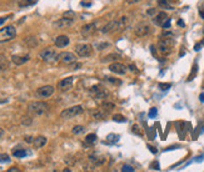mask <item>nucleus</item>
<instances>
[{"label": "nucleus", "mask_w": 204, "mask_h": 172, "mask_svg": "<svg viewBox=\"0 0 204 172\" xmlns=\"http://www.w3.org/2000/svg\"><path fill=\"white\" fill-rule=\"evenodd\" d=\"M203 45H204V41H202V43H199V44H197V45L194 46V50H195V51H198V50H200V48H202Z\"/></svg>", "instance_id": "46"}, {"label": "nucleus", "mask_w": 204, "mask_h": 172, "mask_svg": "<svg viewBox=\"0 0 204 172\" xmlns=\"http://www.w3.org/2000/svg\"><path fill=\"white\" fill-rule=\"evenodd\" d=\"M178 25H179V26H184V21H183L182 19H179V20H178Z\"/></svg>", "instance_id": "57"}, {"label": "nucleus", "mask_w": 204, "mask_h": 172, "mask_svg": "<svg viewBox=\"0 0 204 172\" xmlns=\"http://www.w3.org/2000/svg\"><path fill=\"white\" fill-rule=\"evenodd\" d=\"M84 126H82V125H77V126H74L73 127V133L74 135H79V133H82V132H84Z\"/></svg>", "instance_id": "30"}, {"label": "nucleus", "mask_w": 204, "mask_h": 172, "mask_svg": "<svg viewBox=\"0 0 204 172\" xmlns=\"http://www.w3.org/2000/svg\"><path fill=\"white\" fill-rule=\"evenodd\" d=\"M84 109L82 105H75V106H72L69 109H65L60 112V117L64 119V120H69V119H73L80 114H83Z\"/></svg>", "instance_id": "4"}, {"label": "nucleus", "mask_w": 204, "mask_h": 172, "mask_svg": "<svg viewBox=\"0 0 204 172\" xmlns=\"http://www.w3.org/2000/svg\"><path fill=\"white\" fill-rule=\"evenodd\" d=\"M122 171H123V172H126V171H128V172H134L135 170H134V167H131L130 165H124V166L122 167Z\"/></svg>", "instance_id": "41"}, {"label": "nucleus", "mask_w": 204, "mask_h": 172, "mask_svg": "<svg viewBox=\"0 0 204 172\" xmlns=\"http://www.w3.org/2000/svg\"><path fill=\"white\" fill-rule=\"evenodd\" d=\"M9 161H10V157L7 153H0V162L5 163V162H9Z\"/></svg>", "instance_id": "38"}, {"label": "nucleus", "mask_w": 204, "mask_h": 172, "mask_svg": "<svg viewBox=\"0 0 204 172\" xmlns=\"http://www.w3.org/2000/svg\"><path fill=\"white\" fill-rule=\"evenodd\" d=\"M140 0H126V4H129V5H133V4H137V3H139Z\"/></svg>", "instance_id": "47"}, {"label": "nucleus", "mask_w": 204, "mask_h": 172, "mask_svg": "<svg viewBox=\"0 0 204 172\" xmlns=\"http://www.w3.org/2000/svg\"><path fill=\"white\" fill-rule=\"evenodd\" d=\"M75 52L80 57H89L93 52V48L89 44H79L75 46Z\"/></svg>", "instance_id": "6"}, {"label": "nucleus", "mask_w": 204, "mask_h": 172, "mask_svg": "<svg viewBox=\"0 0 204 172\" xmlns=\"http://www.w3.org/2000/svg\"><path fill=\"white\" fill-rule=\"evenodd\" d=\"M109 70H110L112 73L117 74V75H125L126 71H128V67H126L124 64L117 62V61H115V62H113V64L109 65Z\"/></svg>", "instance_id": "9"}, {"label": "nucleus", "mask_w": 204, "mask_h": 172, "mask_svg": "<svg viewBox=\"0 0 204 172\" xmlns=\"http://www.w3.org/2000/svg\"><path fill=\"white\" fill-rule=\"evenodd\" d=\"M8 172H19V168H16V167H11V168L8 170Z\"/></svg>", "instance_id": "50"}, {"label": "nucleus", "mask_w": 204, "mask_h": 172, "mask_svg": "<svg viewBox=\"0 0 204 172\" xmlns=\"http://www.w3.org/2000/svg\"><path fill=\"white\" fill-rule=\"evenodd\" d=\"M31 122H33V119H31L30 116H25V117H23V120H21V124H23L24 126H29Z\"/></svg>", "instance_id": "36"}, {"label": "nucleus", "mask_w": 204, "mask_h": 172, "mask_svg": "<svg viewBox=\"0 0 204 172\" xmlns=\"http://www.w3.org/2000/svg\"><path fill=\"white\" fill-rule=\"evenodd\" d=\"M118 140H119V136H118V135H115V133H109V135L107 136V140L104 141V144H115V142H118Z\"/></svg>", "instance_id": "22"}, {"label": "nucleus", "mask_w": 204, "mask_h": 172, "mask_svg": "<svg viewBox=\"0 0 204 172\" xmlns=\"http://www.w3.org/2000/svg\"><path fill=\"white\" fill-rule=\"evenodd\" d=\"M149 32H150V26L147 23H140L135 26V35L137 36L143 38V36H147Z\"/></svg>", "instance_id": "11"}, {"label": "nucleus", "mask_w": 204, "mask_h": 172, "mask_svg": "<svg viewBox=\"0 0 204 172\" xmlns=\"http://www.w3.org/2000/svg\"><path fill=\"white\" fill-rule=\"evenodd\" d=\"M120 56L118 54H110V55H107L103 57V62H108V61H114V60H118Z\"/></svg>", "instance_id": "25"}, {"label": "nucleus", "mask_w": 204, "mask_h": 172, "mask_svg": "<svg viewBox=\"0 0 204 172\" xmlns=\"http://www.w3.org/2000/svg\"><path fill=\"white\" fill-rule=\"evenodd\" d=\"M168 19V16H166V13H164V11H160L154 19H153V23L155 24V25H159V26H162L163 25V23L165 21Z\"/></svg>", "instance_id": "20"}, {"label": "nucleus", "mask_w": 204, "mask_h": 172, "mask_svg": "<svg viewBox=\"0 0 204 172\" xmlns=\"http://www.w3.org/2000/svg\"><path fill=\"white\" fill-rule=\"evenodd\" d=\"M173 46H174V40L172 38L162 36V39L158 43V50L162 55H169L172 52Z\"/></svg>", "instance_id": "2"}, {"label": "nucleus", "mask_w": 204, "mask_h": 172, "mask_svg": "<svg viewBox=\"0 0 204 172\" xmlns=\"http://www.w3.org/2000/svg\"><path fill=\"white\" fill-rule=\"evenodd\" d=\"M118 24H119V29L126 27V26L130 24V18H128V16H122L120 19H118Z\"/></svg>", "instance_id": "21"}, {"label": "nucleus", "mask_w": 204, "mask_h": 172, "mask_svg": "<svg viewBox=\"0 0 204 172\" xmlns=\"http://www.w3.org/2000/svg\"><path fill=\"white\" fill-rule=\"evenodd\" d=\"M24 140H25V142H28V144H31V142L34 141V139H33L31 136H25V137H24Z\"/></svg>", "instance_id": "45"}, {"label": "nucleus", "mask_w": 204, "mask_h": 172, "mask_svg": "<svg viewBox=\"0 0 204 172\" xmlns=\"http://www.w3.org/2000/svg\"><path fill=\"white\" fill-rule=\"evenodd\" d=\"M103 107H104L105 110H108V111H112L113 109H115V105L113 104V102H104V104H103Z\"/></svg>", "instance_id": "35"}, {"label": "nucleus", "mask_w": 204, "mask_h": 172, "mask_svg": "<svg viewBox=\"0 0 204 172\" xmlns=\"http://www.w3.org/2000/svg\"><path fill=\"white\" fill-rule=\"evenodd\" d=\"M157 115H158V110H157V107H152L150 111H149V114H148V117H149V119H154Z\"/></svg>", "instance_id": "37"}, {"label": "nucleus", "mask_w": 204, "mask_h": 172, "mask_svg": "<svg viewBox=\"0 0 204 172\" xmlns=\"http://www.w3.org/2000/svg\"><path fill=\"white\" fill-rule=\"evenodd\" d=\"M30 60V56L29 55H24V56H20V55H13L11 56V61L15 64V65H23L25 62H28Z\"/></svg>", "instance_id": "17"}, {"label": "nucleus", "mask_w": 204, "mask_h": 172, "mask_svg": "<svg viewBox=\"0 0 204 172\" xmlns=\"http://www.w3.org/2000/svg\"><path fill=\"white\" fill-rule=\"evenodd\" d=\"M25 43H26L30 48H34V46H37V45H38V40H37V38H33V36L26 38V39H25Z\"/></svg>", "instance_id": "26"}, {"label": "nucleus", "mask_w": 204, "mask_h": 172, "mask_svg": "<svg viewBox=\"0 0 204 172\" xmlns=\"http://www.w3.org/2000/svg\"><path fill=\"white\" fill-rule=\"evenodd\" d=\"M96 140H98V136H96L95 133H89V135H86V137H85V142L89 144V145H94V144L96 142Z\"/></svg>", "instance_id": "23"}, {"label": "nucleus", "mask_w": 204, "mask_h": 172, "mask_svg": "<svg viewBox=\"0 0 204 172\" xmlns=\"http://www.w3.org/2000/svg\"><path fill=\"white\" fill-rule=\"evenodd\" d=\"M150 168H153V170H160V166H159V162L158 161H154L152 165H150Z\"/></svg>", "instance_id": "43"}, {"label": "nucleus", "mask_w": 204, "mask_h": 172, "mask_svg": "<svg viewBox=\"0 0 204 172\" xmlns=\"http://www.w3.org/2000/svg\"><path fill=\"white\" fill-rule=\"evenodd\" d=\"M113 120H114L115 122H125V121H126V119H125L123 115H119V114H118V115H114V116H113Z\"/></svg>", "instance_id": "34"}, {"label": "nucleus", "mask_w": 204, "mask_h": 172, "mask_svg": "<svg viewBox=\"0 0 204 172\" xmlns=\"http://www.w3.org/2000/svg\"><path fill=\"white\" fill-rule=\"evenodd\" d=\"M58 60L61 62V64H66L69 65L74 61H77V56L73 54V52H69V51H63L60 54H58Z\"/></svg>", "instance_id": "8"}, {"label": "nucleus", "mask_w": 204, "mask_h": 172, "mask_svg": "<svg viewBox=\"0 0 204 172\" xmlns=\"http://www.w3.org/2000/svg\"><path fill=\"white\" fill-rule=\"evenodd\" d=\"M82 66H83L82 62H77V61L69 64V69H70V70H79V69H80Z\"/></svg>", "instance_id": "31"}, {"label": "nucleus", "mask_w": 204, "mask_h": 172, "mask_svg": "<svg viewBox=\"0 0 204 172\" xmlns=\"http://www.w3.org/2000/svg\"><path fill=\"white\" fill-rule=\"evenodd\" d=\"M155 11H157V10L152 8V9H149V10L147 11V15H150V16H152V15H154V14H155Z\"/></svg>", "instance_id": "48"}, {"label": "nucleus", "mask_w": 204, "mask_h": 172, "mask_svg": "<svg viewBox=\"0 0 204 172\" xmlns=\"http://www.w3.org/2000/svg\"><path fill=\"white\" fill-rule=\"evenodd\" d=\"M197 74H198V65H197V64H194V65H193V70H192V74H190V75H189V78H188V81H192Z\"/></svg>", "instance_id": "29"}, {"label": "nucleus", "mask_w": 204, "mask_h": 172, "mask_svg": "<svg viewBox=\"0 0 204 172\" xmlns=\"http://www.w3.org/2000/svg\"><path fill=\"white\" fill-rule=\"evenodd\" d=\"M53 94H54V86H51V85H45L37 90V96L40 99L50 97Z\"/></svg>", "instance_id": "10"}, {"label": "nucleus", "mask_w": 204, "mask_h": 172, "mask_svg": "<svg viewBox=\"0 0 204 172\" xmlns=\"http://www.w3.org/2000/svg\"><path fill=\"white\" fill-rule=\"evenodd\" d=\"M48 110H49L48 104H45V102H43V101H33L28 105V112L33 116L44 115Z\"/></svg>", "instance_id": "1"}, {"label": "nucleus", "mask_w": 204, "mask_h": 172, "mask_svg": "<svg viewBox=\"0 0 204 172\" xmlns=\"http://www.w3.org/2000/svg\"><path fill=\"white\" fill-rule=\"evenodd\" d=\"M69 43H70V39L68 38L66 35H59L54 40V44H55L56 48H65V46L69 45Z\"/></svg>", "instance_id": "16"}, {"label": "nucleus", "mask_w": 204, "mask_h": 172, "mask_svg": "<svg viewBox=\"0 0 204 172\" xmlns=\"http://www.w3.org/2000/svg\"><path fill=\"white\" fill-rule=\"evenodd\" d=\"M199 100H200V102H204V92H202L199 95Z\"/></svg>", "instance_id": "55"}, {"label": "nucleus", "mask_w": 204, "mask_h": 172, "mask_svg": "<svg viewBox=\"0 0 204 172\" xmlns=\"http://www.w3.org/2000/svg\"><path fill=\"white\" fill-rule=\"evenodd\" d=\"M148 149H149V150H150L153 153H157V152H158V151L155 150V147H153V146H148Z\"/></svg>", "instance_id": "53"}, {"label": "nucleus", "mask_w": 204, "mask_h": 172, "mask_svg": "<svg viewBox=\"0 0 204 172\" xmlns=\"http://www.w3.org/2000/svg\"><path fill=\"white\" fill-rule=\"evenodd\" d=\"M162 27H163V29H169V27H171V19L168 18V19H166V20H165V21L163 23Z\"/></svg>", "instance_id": "42"}, {"label": "nucleus", "mask_w": 204, "mask_h": 172, "mask_svg": "<svg viewBox=\"0 0 204 172\" xmlns=\"http://www.w3.org/2000/svg\"><path fill=\"white\" fill-rule=\"evenodd\" d=\"M16 36V29L13 25H8L0 29V43H7L13 40Z\"/></svg>", "instance_id": "3"}, {"label": "nucleus", "mask_w": 204, "mask_h": 172, "mask_svg": "<svg viewBox=\"0 0 204 172\" xmlns=\"http://www.w3.org/2000/svg\"><path fill=\"white\" fill-rule=\"evenodd\" d=\"M73 79H74V78L69 76V78H65V79L60 80V81L58 82V89H59L60 91H69V90L73 87Z\"/></svg>", "instance_id": "12"}, {"label": "nucleus", "mask_w": 204, "mask_h": 172, "mask_svg": "<svg viewBox=\"0 0 204 172\" xmlns=\"http://www.w3.org/2000/svg\"><path fill=\"white\" fill-rule=\"evenodd\" d=\"M9 100L8 99H0V104H5V102H8Z\"/></svg>", "instance_id": "56"}, {"label": "nucleus", "mask_w": 204, "mask_h": 172, "mask_svg": "<svg viewBox=\"0 0 204 172\" xmlns=\"http://www.w3.org/2000/svg\"><path fill=\"white\" fill-rule=\"evenodd\" d=\"M131 131H133L135 135H138V136H143V132H142V130H140V127H139L138 125H133Z\"/></svg>", "instance_id": "32"}, {"label": "nucleus", "mask_w": 204, "mask_h": 172, "mask_svg": "<svg viewBox=\"0 0 204 172\" xmlns=\"http://www.w3.org/2000/svg\"><path fill=\"white\" fill-rule=\"evenodd\" d=\"M39 57L45 62H53V61L58 60V54H56L55 49L47 48V49H44L39 52Z\"/></svg>", "instance_id": "5"}, {"label": "nucleus", "mask_w": 204, "mask_h": 172, "mask_svg": "<svg viewBox=\"0 0 204 172\" xmlns=\"http://www.w3.org/2000/svg\"><path fill=\"white\" fill-rule=\"evenodd\" d=\"M172 87V85L171 84H163V82H160L159 84V89L162 90V91H166V90H169Z\"/></svg>", "instance_id": "40"}, {"label": "nucleus", "mask_w": 204, "mask_h": 172, "mask_svg": "<svg viewBox=\"0 0 204 172\" xmlns=\"http://www.w3.org/2000/svg\"><path fill=\"white\" fill-rule=\"evenodd\" d=\"M9 69V59L5 54H0V73Z\"/></svg>", "instance_id": "19"}, {"label": "nucleus", "mask_w": 204, "mask_h": 172, "mask_svg": "<svg viewBox=\"0 0 204 172\" xmlns=\"http://www.w3.org/2000/svg\"><path fill=\"white\" fill-rule=\"evenodd\" d=\"M13 155H14V157L21 158V157H25L26 156V151L25 150H14L13 151Z\"/></svg>", "instance_id": "27"}, {"label": "nucleus", "mask_w": 204, "mask_h": 172, "mask_svg": "<svg viewBox=\"0 0 204 172\" xmlns=\"http://www.w3.org/2000/svg\"><path fill=\"white\" fill-rule=\"evenodd\" d=\"M34 3H37V0H20V6H28V5H31Z\"/></svg>", "instance_id": "33"}, {"label": "nucleus", "mask_w": 204, "mask_h": 172, "mask_svg": "<svg viewBox=\"0 0 204 172\" xmlns=\"http://www.w3.org/2000/svg\"><path fill=\"white\" fill-rule=\"evenodd\" d=\"M115 30H119L118 20L109 21L107 25H104L103 27L100 29V32H101V34H109V32H113V31H115Z\"/></svg>", "instance_id": "13"}, {"label": "nucleus", "mask_w": 204, "mask_h": 172, "mask_svg": "<svg viewBox=\"0 0 204 172\" xmlns=\"http://www.w3.org/2000/svg\"><path fill=\"white\" fill-rule=\"evenodd\" d=\"M7 20H8V18H0V25H3Z\"/></svg>", "instance_id": "54"}, {"label": "nucleus", "mask_w": 204, "mask_h": 172, "mask_svg": "<svg viewBox=\"0 0 204 172\" xmlns=\"http://www.w3.org/2000/svg\"><path fill=\"white\" fill-rule=\"evenodd\" d=\"M129 69H130V70H131L133 73H135V71H138V70H137V67H135L134 65H129Z\"/></svg>", "instance_id": "51"}, {"label": "nucleus", "mask_w": 204, "mask_h": 172, "mask_svg": "<svg viewBox=\"0 0 204 172\" xmlns=\"http://www.w3.org/2000/svg\"><path fill=\"white\" fill-rule=\"evenodd\" d=\"M47 142H48V139H47V137H44V136H38V137H35V139H34L33 145H34V147H35V149H42V147H44V146L47 145Z\"/></svg>", "instance_id": "18"}, {"label": "nucleus", "mask_w": 204, "mask_h": 172, "mask_svg": "<svg viewBox=\"0 0 204 172\" xmlns=\"http://www.w3.org/2000/svg\"><path fill=\"white\" fill-rule=\"evenodd\" d=\"M82 5L83 6H91V3L90 2H82Z\"/></svg>", "instance_id": "49"}, {"label": "nucleus", "mask_w": 204, "mask_h": 172, "mask_svg": "<svg viewBox=\"0 0 204 172\" xmlns=\"http://www.w3.org/2000/svg\"><path fill=\"white\" fill-rule=\"evenodd\" d=\"M105 79H107L109 82H112V84H118V85L120 84V81H119V80H115L114 78H110V76H108V78H105Z\"/></svg>", "instance_id": "44"}, {"label": "nucleus", "mask_w": 204, "mask_h": 172, "mask_svg": "<svg viewBox=\"0 0 204 172\" xmlns=\"http://www.w3.org/2000/svg\"><path fill=\"white\" fill-rule=\"evenodd\" d=\"M73 24H74V18L64 16V18L56 20L54 23V26H56V27H68V26H72Z\"/></svg>", "instance_id": "15"}, {"label": "nucleus", "mask_w": 204, "mask_h": 172, "mask_svg": "<svg viewBox=\"0 0 204 172\" xmlns=\"http://www.w3.org/2000/svg\"><path fill=\"white\" fill-rule=\"evenodd\" d=\"M95 30H96V24L95 23L86 24V25H84L82 27V35L84 38H89V36H91L95 32Z\"/></svg>", "instance_id": "14"}, {"label": "nucleus", "mask_w": 204, "mask_h": 172, "mask_svg": "<svg viewBox=\"0 0 204 172\" xmlns=\"http://www.w3.org/2000/svg\"><path fill=\"white\" fill-rule=\"evenodd\" d=\"M3 136H4V130H3L2 127H0V139H2Z\"/></svg>", "instance_id": "58"}, {"label": "nucleus", "mask_w": 204, "mask_h": 172, "mask_svg": "<svg viewBox=\"0 0 204 172\" xmlns=\"http://www.w3.org/2000/svg\"><path fill=\"white\" fill-rule=\"evenodd\" d=\"M159 6L163 8V9H166V10H173V6L168 3V0H159L158 2Z\"/></svg>", "instance_id": "24"}, {"label": "nucleus", "mask_w": 204, "mask_h": 172, "mask_svg": "<svg viewBox=\"0 0 204 172\" xmlns=\"http://www.w3.org/2000/svg\"><path fill=\"white\" fill-rule=\"evenodd\" d=\"M90 94L93 95V97L95 100H100V99H107L108 96V91L104 89V87H101L100 85H96V86H93L90 89Z\"/></svg>", "instance_id": "7"}, {"label": "nucleus", "mask_w": 204, "mask_h": 172, "mask_svg": "<svg viewBox=\"0 0 204 172\" xmlns=\"http://www.w3.org/2000/svg\"><path fill=\"white\" fill-rule=\"evenodd\" d=\"M204 160V156H198V157H195V161L197 162H202Z\"/></svg>", "instance_id": "52"}, {"label": "nucleus", "mask_w": 204, "mask_h": 172, "mask_svg": "<svg viewBox=\"0 0 204 172\" xmlns=\"http://www.w3.org/2000/svg\"><path fill=\"white\" fill-rule=\"evenodd\" d=\"M110 46V44L109 43H107V41H104V43H96L95 44V48L98 49V50H104V49H107V48H109Z\"/></svg>", "instance_id": "28"}, {"label": "nucleus", "mask_w": 204, "mask_h": 172, "mask_svg": "<svg viewBox=\"0 0 204 172\" xmlns=\"http://www.w3.org/2000/svg\"><path fill=\"white\" fill-rule=\"evenodd\" d=\"M93 116H94V119L101 120V119H104V117H105V114H104V112H100V111H96V112L93 114Z\"/></svg>", "instance_id": "39"}]
</instances>
